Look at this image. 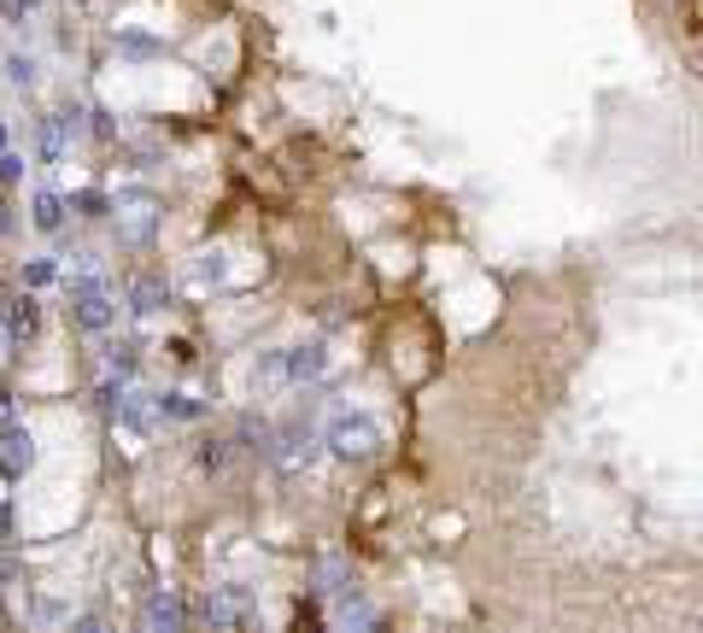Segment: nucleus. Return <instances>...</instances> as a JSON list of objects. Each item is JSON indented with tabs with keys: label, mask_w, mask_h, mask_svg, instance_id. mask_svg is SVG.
Here are the masks:
<instances>
[{
	"label": "nucleus",
	"mask_w": 703,
	"mask_h": 633,
	"mask_svg": "<svg viewBox=\"0 0 703 633\" xmlns=\"http://www.w3.org/2000/svg\"><path fill=\"white\" fill-rule=\"evenodd\" d=\"M59 223H65V200H59L53 188H41V194H35V229H48V235H53Z\"/></svg>",
	"instance_id": "obj_16"
},
{
	"label": "nucleus",
	"mask_w": 703,
	"mask_h": 633,
	"mask_svg": "<svg viewBox=\"0 0 703 633\" xmlns=\"http://www.w3.org/2000/svg\"><path fill=\"white\" fill-rule=\"evenodd\" d=\"M194 616L205 627H246V622H258V604H253V592H246V586H212L200 599Z\"/></svg>",
	"instance_id": "obj_4"
},
{
	"label": "nucleus",
	"mask_w": 703,
	"mask_h": 633,
	"mask_svg": "<svg viewBox=\"0 0 703 633\" xmlns=\"http://www.w3.org/2000/svg\"><path fill=\"white\" fill-rule=\"evenodd\" d=\"M0 346H12V335H7V323H0Z\"/></svg>",
	"instance_id": "obj_32"
},
{
	"label": "nucleus",
	"mask_w": 703,
	"mask_h": 633,
	"mask_svg": "<svg viewBox=\"0 0 703 633\" xmlns=\"http://www.w3.org/2000/svg\"><path fill=\"white\" fill-rule=\"evenodd\" d=\"M94 135H100V141H112V135H118V124H112V112H94Z\"/></svg>",
	"instance_id": "obj_28"
},
{
	"label": "nucleus",
	"mask_w": 703,
	"mask_h": 633,
	"mask_svg": "<svg viewBox=\"0 0 703 633\" xmlns=\"http://www.w3.org/2000/svg\"><path fill=\"white\" fill-rule=\"evenodd\" d=\"M71 323L89 329V335H106L118 323V299H112V288L100 276H77L71 282Z\"/></svg>",
	"instance_id": "obj_3"
},
{
	"label": "nucleus",
	"mask_w": 703,
	"mask_h": 633,
	"mask_svg": "<svg viewBox=\"0 0 703 633\" xmlns=\"http://www.w3.org/2000/svg\"><path fill=\"white\" fill-rule=\"evenodd\" d=\"M0 323H7L12 340H24V335H35V305L30 299H0Z\"/></svg>",
	"instance_id": "obj_13"
},
{
	"label": "nucleus",
	"mask_w": 703,
	"mask_h": 633,
	"mask_svg": "<svg viewBox=\"0 0 703 633\" xmlns=\"http://www.w3.org/2000/svg\"><path fill=\"white\" fill-rule=\"evenodd\" d=\"M282 370L287 387H312L328 376V340H299V346H282Z\"/></svg>",
	"instance_id": "obj_5"
},
{
	"label": "nucleus",
	"mask_w": 703,
	"mask_h": 633,
	"mask_svg": "<svg viewBox=\"0 0 703 633\" xmlns=\"http://www.w3.org/2000/svg\"><path fill=\"white\" fill-rule=\"evenodd\" d=\"M223 463H230V440H212V446H200V469H212V476H217Z\"/></svg>",
	"instance_id": "obj_22"
},
{
	"label": "nucleus",
	"mask_w": 703,
	"mask_h": 633,
	"mask_svg": "<svg viewBox=\"0 0 703 633\" xmlns=\"http://www.w3.org/2000/svg\"><path fill=\"white\" fill-rule=\"evenodd\" d=\"M30 469H35V435H30V428H0V476H30Z\"/></svg>",
	"instance_id": "obj_6"
},
{
	"label": "nucleus",
	"mask_w": 703,
	"mask_h": 633,
	"mask_svg": "<svg viewBox=\"0 0 703 633\" xmlns=\"http://www.w3.org/2000/svg\"><path fill=\"white\" fill-rule=\"evenodd\" d=\"M30 7H35V0H0V18H7V24H24Z\"/></svg>",
	"instance_id": "obj_25"
},
{
	"label": "nucleus",
	"mask_w": 703,
	"mask_h": 633,
	"mask_svg": "<svg viewBox=\"0 0 703 633\" xmlns=\"http://www.w3.org/2000/svg\"><path fill=\"white\" fill-rule=\"evenodd\" d=\"M65 118H41V130H35V153H41V165H59L65 159Z\"/></svg>",
	"instance_id": "obj_12"
},
{
	"label": "nucleus",
	"mask_w": 703,
	"mask_h": 633,
	"mask_svg": "<svg viewBox=\"0 0 703 633\" xmlns=\"http://www.w3.org/2000/svg\"><path fill=\"white\" fill-rule=\"evenodd\" d=\"M7 76H12V89H35V59L30 53H12L7 59Z\"/></svg>",
	"instance_id": "obj_21"
},
{
	"label": "nucleus",
	"mask_w": 703,
	"mask_h": 633,
	"mask_svg": "<svg viewBox=\"0 0 703 633\" xmlns=\"http://www.w3.org/2000/svg\"><path fill=\"white\" fill-rule=\"evenodd\" d=\"M106 364H112L118 376H135V364H141V346H135V340H118L112 353H106Z\"/></svg>",
	"instance_id": "obj_20"
},
{
	"label": "nucleus",
	"mask_w": 703,
	"mask_h": 633,
	"mask_svg": "<svg viewBox=\"0 0 703 633\" xmlns=\"http://www.w3.org/2000/svg\"><path fill=\"white\" fill-rule=\"evenodd\" d=\"M24 282H30V288H41V282H53V264H48V258H35L30 270H24Z\"/></svg>",
	"instance_id": "obj_27"
},
{
	"label": "nucleus",
	"mask_w": 703,
	"mask_h": 633,
	"mask_svg": "<svg viewBox=\"0 0 703 633\" xmlns=\"http://www.w3.org/2000/svg\"><path fill=\"white\" fill-rule=\"evenodd\" d=\"M7 229H12V212H7V206H0V235H7Z\"/></svg>",
	"instance_id": "obj_31"
},
{
	"label": "nucleus",
	"mask_w": 703,
	"mask_h": 633,
	"mask_svg": "<svg viewBox=\"0 0 703 633\" xmlns=\"http://www.w3.org/2000/svg\"><path fill=\"white\" fill-rule=\"evenodd\" d=\"M323 399H312L305 411L294 417V422H282L276 435H271V458L282 476H305V469H317V458H323Z\"/></svg>",
	"instance_id": "obj_1"
},
{
	"label": "nucleus",
	"mask_w": 703,
	"mask_h": 633,
	"mask_svg": "<svg viewBox=\"0 0 703 633\" xmlns=\"http://www.w3.org/2000/svg\"><path fill=\"white\" fill-rule=\"evenodd\" d=\"M381 440H387V428L369 417V411H335V417H328V428H323V446L335 458H376Z\"/></svg>",
	"instance_id": "obj_2"
},
{
	"label": "nucleus",
	"mask_w": 703,
	"mask_h": 633,
	"mask_svg": "<svg viewBox=\"0 0 703 633\" xmlns=\"http://www.w3.org/2000/svg\"><path fill=\"white\" fill-rule=\"evenodd\" d=\"M30 616H35V622H71V610L59 604V599H35V604H30Z\"/></svg>",
	"instance_id": "obj_23"
},
{
	"label": "nucleus",
	"mask_w": 703,
	"mask_h": 633,
	"mask_svg": "<svg viewBox=\"0 0 703 633\" xmlns=\"http://www.w3.org/2000/svg\"><path fill=\"white\" fill-rule=\"evenodd\" d=\"M112 417L130 428V435H159V428H164V417H159V394H123Z\"/></svg>",
	"instance_id": "obj_9"
},
{
	"label": "nucleus",
	"mask_w": 703,
	"mask_h": 633,
	"mask_svg": "<svg viewBox=\"0 0 703 633\" xmlns=\"http://www.w3.org/2000/svg\"><path fill=\"white\" fill-rule=\"evenodd\" d=\"M346 581H352V575H346V563H340V558H323V569H317V592H323V599H335Z\"/></svg>",
	"instance_id": "obj_18"
},
{
	"label": "nucleus",
	"mask_w": 703,
	"mask_h": 633,
	"mask_svg": "<svg viewBox=\"0 0 703 633\" xmlns=\"http://www.w3.org/2000/svg\"><path fill=\"white\" fill-rule=\"evenodd\" d=\"M164 305H171L164 276H135V282H130V312H135V317H153V312H164Z\"/></svg>",
	"instance_id": "obj_11"
},
{
	"label": "nucleus",
	"mask_w": 703,
	"mask_h": 633,
	"mask_svg": "<svg viewBox=\"0 0 703 633\" xmlns=\"http://www.w3.org/2000/svg\"><path fill=\"white\" fill-rule=\"evenodd\" d=\"M159 417H164V422H200L205 405L189 399V394H159Z\"/></svg>",
	"instance_id": "obj_15"
},
{
	"label": "nucleus",
	"mask_w": 703,
	"mask_h": 633,
	"mask_svg": "<svg viewBox=\"0 0 703 633\" xmlns=\"http://www.w3.org/2000/svg\"><path fill=\"white\" fill-rule=\"evenodd\" d=\"M271 435H276V428H271V422H264V417H253V411H246V417H241V440H246V446H253V452H271Z\"/></svg>",
	"instance_id": "obj_17"
},
{
	"label": "nucleus",
	"mask_w": 703,
	"mask_h": 633,
	"mask_svg": "<svg viewBox=\"0 0 703 633\" xmlns=\"http://www.w3.org/2000/svg\"><path fill=\"white\" fill-rule=\"evenodd\" d=\"M328 616H335L340 627H376V604H369L364 592L346 581V586L335 592V599H328Z\"/></svg>",
	"instance_id": "obj_10"
},
{
	"label": "nucleus",
	"mask_w": 703,
	"mask_h": 633,
	"mask_svg": "<svg viewBox=\"0 0 703 633\" xmlns=\"http://www.w3.org/2000/svg\"><path fill=\"white\" fill-rule=\"evenodd\" d=\"M276 387H287L282 353H258V364H253V394H276Z\"/></svg>",
	"instance_id": "obj_14"
},
{
	"label": "nucleus",
	"mask_w": 703,
	"mask_h": 633,
	"mask_svg": "<svg viewBox=\"0 0 703 633\" xmlns=\"http://www.w3.org/2000/svg\"><path fill=\"white\" fill-rule=\"evenodd\" d=\"M182 622H189V604L176 599V592H147V604H141V627L147 633H176Z\"/></svg>",
	"instance_id": "obj_7"
},
{
	"label": "nucleus",
	"mask_w": 703,
	"mask_h": 633,
	"mask_svg": "<svg viewBox=\"0 0 703 633\" xmlns=\"http://www.w3.org/2000/svg\"><path fill=\"white\" fill-rule=\"evenodd\" d=\"M7 422H12V399H7V394H0V428H7Z\"/></svg>",
	"instance_id": "obj_29"
},
{
	"label": "nucleus",
	"mask_w": 703,
	"mask_h": 633,
	"mask_svg": "<svg viewBox=\"0 0 703 633\" xmlns=\"http://www.w3.org/2000/svg\"><path fill=\"white\" fill-rule=\"evenodd\" d=\"M230 276V253H200V264H194V282L205 288V282H223Z\"/></svg>",
	"instance_id": "obj_19"
},
{
	"label": "nucleus",
	"mask_w": 703,
	"mask_h": 633,
	"mask_svg": "<svg viewBox=\"0 0 703 633\" xmlns=\"http://www.w3.org/2000/svg\"><path fill=\"white\" fill-rule=\"evenodd\" d=\"M71 212H82V217H100V212H106V194H77V200H71Z\"/></svg>",
	"instance_id": "obj_24"
},
{
	"label": "nucleus",
	"mask_w": 703,
	"mask_h": 633,
	"mask_svg": "<svg viewBox=\"0 0 703 633\" xmlns=\"http://www.w3.org/2000/svg\"><path fill=\"white\" fill-rule=\"evenodd\" d=\"M7 528H12V510H7V504H0V540H7Z\"/></svg>",
	"instance_id": "obj_30"
},
{
	"label": "nucleus",
	"mask_w": 703,
	"mask_h": 633,
	"mask_svg": "<svg viewBox=\"0 0 703 633\" xmlns=\"http://www.w3.org/2000/svg\"><path fill=\"white\" fill-rule=\"evenodd\" d=\"M18 176H24V159H18V153H0V182H18Z\"/></svg>",
	"instance_id": "obj_26"
},
{
	"label": "nucleus",
	"mask_w": 703,
	"mask_h": 633,
	"mask_svg": "<svg viewBox=\"0 0 703 633\" xmlns=\"http://www.w3.org/2000/svg\"><path fill=\"white\" fill-rule=\"evenodd\" d=\"M153 200H118V241L123 247H141V241H153Z\"/></svg>",
	"instance_id": "obj_8"
}]
</instances>
